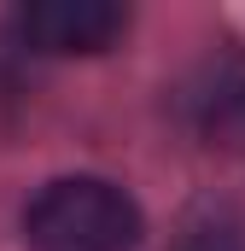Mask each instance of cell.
<instances>
[{
    "instance_id": "1",
    "label": "cell",
    "mask_w": 245,
    "mask_h": 251,
    "mask_svg": "<svg viewBox=\"0 0 245 251\" xmlns=\"http://www.w3.org/2000/svg\"><path fill=\"white\" fill-rule=\"evenodd\" d=\"M29 251H134L140 246V204L99 176H64L41 187L24 210Z\"/></svg>"
},
{
    "instance_id": "2",
    "label": "cell",
    "mask_w": 245,
    "mask_h": 251,
    "mask_svg": "<svg viewBox=\"0 0 245 251\" xmlns=\"http://www.w3.org/2000/svg\"><path fill=\"white\" fill-rule=\"evenodd\" d=\"M181 123L222 152H245V47H210L175 82Z\"/></svg>"
},
{
    "instance_id": "3",
    "label": "cell",
    "mask_w": 245,
    "mask_h": 251,
    "mask_svg": "<svg viewBox=\"0 0 245 251\" xmlns=\"http://www.w3.org/2000/svg\"><path fill=\"white\" fill-rule=\"evenodd\" d=\"M12 29L29 53H105L128 29V12L117 0H29Z\"/></svg>"
},
{
    "instance_id": "4",
    "label": "cell",
    "mask_w": 245,
    "mask_h": 251,
    "mask_svg": "<svg viewBox=\"0 0 245 251\" xmlns=\"http://www.w3.org/2000/svg\"><path fill=\"white\" fill-rule=\"evenodd\" d=\"M170 251H245V228H240L234 210L204 204V210H193V216L181 222V234H175Z\"/></svg>"
}]
</instances>
